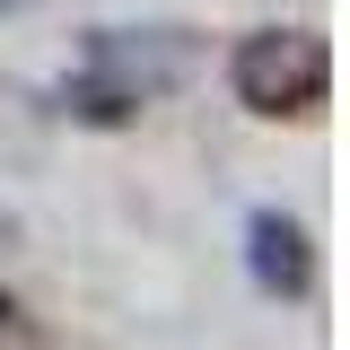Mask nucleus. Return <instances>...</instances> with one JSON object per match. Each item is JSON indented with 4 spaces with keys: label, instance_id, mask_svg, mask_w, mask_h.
Segmentation results:
<instances>
[{
    "label": "nucleus",
    "instance_id": "f03ea898",
    "mask_svg": "<svg viewBox=\"0 0 350 350\" xmlns=\"http://www.w3.org/2000/svg\"><path fill=\"white\" fill-rule=\"evenodd\" d=\"M228 88L254 114H315L333 96V53L315 27H254L228 53Z\"/></svg>",
    "mask_w": 350,
    "mask_h": 350
},
{
    "label": "nucleus",
    "instance_id": "7ed1b4c3",
    "mask_svg": "<svg viewBox=\"0 0 350 350\" xmlns=\"http://www.w3.org/2000/svg\"><path fill=\"white\" fill-rule=\"evenodd\" d=\"M245 262H254L262 289H280V298H298L306 280H315V245H306L298 219H280V211H254V219H245Z\"/></svg>",
    "mask_w": 350,
    "mask_h": 350
},
{
    "label": "nucleus",
    "instance_id": "39448f33",
    "mask_svg": "<svg viewBox=\"0 0 350 350\" xmlns=\"http://www.w3.org/2000/svg\"><path fill=\"white\" fill-rule=\"evenodd\" d=\"M9 315H18V306H9V289H0V324H9Z\"/></svg>",
    "mask_w": 350,
    "mask_h": 350
},
{
    "label": "nucleus",
    "instance_id": "f257e3e1",
    "mask_svg": "<svg viewBox=\"0 0 350 350\" xmlns=\"http://www.w3.org/2000/svg\"><path fill=\"white\" fill-rule=\"evenodd\" d=\"M193 62H202V44L184 36V27H96L88 53H79V70L62 79V105H88V114L123 123L131 105L184 88Z\"/></svg>",
    "mask_w": 350,
    "mask_h": 350
},
{
    "label": "nucleus",
    "instance_id": "20e7f679",
    "mask_svg": "<svg viewBox=\"0 0 350 350\" xmlns=\"http://www.w3.org/2000/svg\"><path fill=\"white\" fill-rule=\"evenodd\" d=\"M18 9H44V0H0V18H18Z\"/></svg>",
    "mask_w": 350,
    "mask_h": 350
}]
</instances>
